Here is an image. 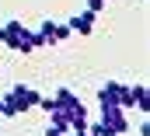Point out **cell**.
Segmentation results:
<instances>
[{"label": "cell", "mask_w": 150, "mask_h": 136, "mask_svg": "<svg viewBox=\"0 0 150 136\" xmlns=\"http://www.w3.org/2000/svg\"><path fill=\"white\" fill-rule=\"evenodd\" d=\"M0 45H7L14 52H35V49H42L38 45V35L32 28H25L18 18H11L7 25H0Z\"/></svg>", "instance_id": "1"}, {"label": "cell", "mask_w": 150, "mask_h": 136, "mask_svg": "<svg viewBox=\"0 0 150 136\" xmlns=\"http://www.w3.org/2000/svg\"><path fill=\"white\" fill-rule=\"evenodd\" d=\"M38 98H42V94H38L35 87H28V84H18V87L7 94V98H0V115H4V119H18V115L32 112V108L38 105Z\"/></svg>", "instance_id": "2"}, {"label": "cell", "mask_w": 150, "mask_h": 136, "mask_svg": "<svg viewBox=\"0 0 150 136\" xmlns=\"http://www.w3.org/2000/svg\"><path fill=\"white\" fill-rule=\"evenodd\" d=\"M91 133L94 136H126L129 133V112L119 108V105H101V119L91 126Z\"/></svg>", "instance_id": "3"}, {"label": "cell", "mask_w": 150, "mask_h": 136, "mask_svg": "<svg viewBox=\"0 0 150 136\" xmlns=\"http://www.w3.org/2000/svg\"><path fill=\"white\" fill-rule=\"evenodd\" d=\"M101 105H119V108H133L129 101V84H119V80H108V84H101L98 87V108Z\"/></svg>", "instance_id": "4"}, {"label": "cell", "mask_w": 150, "mask_h": 136, "mask_svg": "<svg viewBox=\"0 0 150 136\" xmlns=\"http://www.w3.org/2000/svg\"><path fill=\"white\" fill-rule=\"evenodd\" d=\"M38 45H63L67 38H70V28L63 25V21H52V18H45L42 25H38Z\"/></svg>", "instance_id": "5"}, {"label": "cell", "mask_w": 150, "mask_h": 136, "mask_svg": "<svg viewBox=\"0 0 150 136\" xmlns=\"http://www.w3.org/2000/svg\"><path fill=\"white\" fill-rule=\"evenodd\" d=\"M94 25H98V14L94 11H80V14H74L70 21H67V28H70V35H91L94 32Z\"/></svg>", "instance_id": "6"}, {"label": "cell", "mask_w": 150, "mask_h": 136, "mask_svg": "<svg viewBox=\"0 0 150 136\" xmlns=\"http://www.w3.org/2000/svg\"><path fill=\"white\" fill-rule=\"evenodd\" d=\"M129 101H133V108H140V112L147 115V108H150V94H147V84H136V87H129Z\"/></svg>", "instance_id": "7"}, {"label": "cell", "mask_w": 150, "mask_h": 136, "mask_svg": "<svg viewBox=\"0 0 150 136\" xmlns=\"http://www.w3.org/2000/svg\"><path fill=\"white\" fill-rule=\"evenodd\" d=\"M87 11H94V14H101V11H105V0H87Z\"/></svg>", "instance_id": "8"}, {"label": "cell", "mask_w": 150, "mask_h": 136, "mask_svg": "<svg viewBox=\"0 0 150 136\" xmlns=\"http://www.w3.org/2000/svg\"><path fill=\"white\" fill-rule=\"evenodd\" d=\"M0 119H4V115H0Z\"/></svg>", "instance_id": "9"}]
</instances>
